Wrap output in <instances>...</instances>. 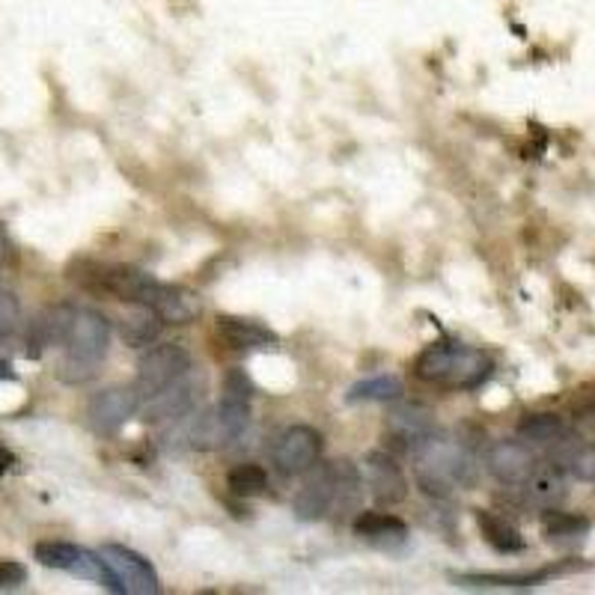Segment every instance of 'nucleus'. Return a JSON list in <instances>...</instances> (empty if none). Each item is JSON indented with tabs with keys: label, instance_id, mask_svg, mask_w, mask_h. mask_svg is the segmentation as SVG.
<instances>
[{
	"label": "nucleus",
	"instance_id": "1",
	"mask_svg": "<svg viewBox=\"0 0 595 595\" xmlns=\"http://www.w3.org/2000/svg\"><path fill=\"white\" fill-rule=\"evenodd\" d=\"M414 476L426 494L447 497L452 489H471L476 483V462L462 444L431 429L411 447Z\"/></svg>",
	"mask_w": 595,
	"mask_h": 595
},
{
	"label": "nucleus",
	"instance_id": "2",
	"mask_svg": "<svg viewBox=\"0 0 595 595\" xmlns=\"http://www.w3.org/2000/svg\"><path fill=\"white\" fill-rule=\"evenodd\" d=\"M492 355L464 343H431L414 360L417 379L450 391H476L492 379Z\"/></svg>",
	"mask_w": 595,
	"mask_h": 595
},
{
	"label": "nucleus",
	"instance_id": "3",
	"mask_svg": "<svg viewBox=\"0 0 595 595\" xmlns=\"http://www.w3.org/2000/svg\"><path fill=\"white\" fill-rule=\"evenodd\" d=\"M63 346H66V360L60 363V379L81 384L93 375L111 349V322L99 310H78Z\"/></svg>",
	"mask_w": 595,
	"mask_h": 595
},
{
	"label": "nucleus",
	"instance_id": "4",
	"mask_svg": "<svg viewBox=\"0 0 595 595\" xmlns=\"http://www.w3.org/2000/svg\"><path fill=\"white\" fill-rule=\"evenodd\" d=\"M104 563V586L113 593L125 595H155L161 593V577L155 572V565L125 545H102L99 551Z\"/></svg>",
	"mask_w": 595,
	"mask_h": 595
},
{
	"label": "nucleus",
	"instance_id": "5",
	"mask_svg": "<svg viewBox=\"0 0 595 595\" xmlns=\"http://www.w3.org/2000/svg\"><path fill=\"white\" fill-rule=\"evenodd\" d=\"M191 370V355L176 343H165V346H155L141 358L137 363V381H134V391L141 393V400H153L161 391H167L170 384L179 379H186Z\"/></svg>",
	"mask_w": 595,
	"mask_h": 595
},
{
	"label": "nucleus",
	"instance_id": "6",
	"mask_svg": "<svg viewBox=\"0 0 595 595\" xmlns=\"http://www.w3.org/2000/svg\"><path fill=\"white\" fill-rule=\"evenodd\" d=\"M322 456V435L313 426H289L271 444V464L280 476L307 473Z\"/></svg>",
	"mask_w": 595,
	"mask_h": 595
},
{
	"label": "nucleus",
	"instance_id": "7",
	"mask_svg": "<svg viewBox=\"0 0 595 595\" xmlns=\"http://www.w3.org/2000/svg\"><path fill=\"white\" fill-rule=\"evenodd\" d=\"M144 405L134 388H104L87 405V423L99 435H116Z\"/></svg>",
	"mask_w": 595,
	"mask_h": 595
},
{
	"label": "nucleus",
	"instance_id": "8",
	"mask_svg": "<svg viewBox=\"0 0 595 595\" xmlns=\"http://www.w3.org/2000/svg\"><path fill=\"white\" fill-rule=\"evenodd\" d=\"M536 468H539V459L527 441L503 438L485 450V471L501 485H524L534 476Z\"/></svg>",
	"mask_w": 595,
	"mask_h": 595
},
{
	"label": "nucleus",
	"instance_id": "9",
	"mask_svg": "<svg viewBox=\"0 0 595 595\" xmlns=\"http://www.w3.org/2000/svg\"><path fill=\"white\" fill-rule=\"evenodd\" d=\"M158 283H161V280H155L153 274H146L144 268L108 266V268H96L93 283H90V287L99 289V292H108V295H113V298H120V301H125V304H141V307H149Z\"/></svg>",
	"mask_w": 595,
	"mask_h": 595
},
{
	"label": "nucleus",
	"instance_id": "10",
	"mask_svg": "<svg viewBox=\"0 0 595 595\" xmlns=\"http://www.w3.org/2000/svg\"><path fill=\"white\" fill-rule=\"evenodd\" d=\"M337 494V462H316L307 471V480L298 489L292 509L301 521H318L330 513Z\"/></svg>",
	"mask_w": 595,
	"mask_h": 595
},
{
	"label": "nucleus",
	"instance_id": "11",
	"mask_svg": "<svg viewBox=\"0 0 595 595\" xmlns=\"http://www.w3.org/2000/svg\"><path fill=\"white\" fill-rule=\"evenodd\" d=\"M36 560L48 569H57V572H66L72 577H83V581H99L104 584L108 575H104L102 557L87 551L81 545L72 542H40L36 545Z\"/></svg>",
	"mask_w": 595,
	"mask_h": 595
},
{
	"label": "nucleus",
	"instance_id": "12",
	"mask_svg": "<svg viewBox=\"0 0 595 595\" xmlns=\"http://www.w3.org/2000/svg\"><path fill=\"white\" fill-rule=\"evenodd\" d=\"M363 473H367V485H370L372 497L381 503V506H396L408 497V480H405V471L402 464L388 456V452H367L363 459Z\"/></svg>",
	"mask_w": 595,
	"mask_h": 595
},
{
	"label": "nucleus",
	"instance_id": "13",
	"mask_svg": "<svg viewBox=\"0 0 595 595\" xmlns=\"http://www.w3.org/2000/svg\"><path fill=\"white\" fill-rule=\"evenodd\" d=\"M200 381L186 375L179 379L176 384H170L167 391H161L153 400H146V420L149 423H176L182 420L186 414H191V408L200 400Z\"/></svg>",
	"mask_w": 595,
	"mask_h": 595
},
{
	"label": "nucleus",
	"instance_id": "14",
	"mask_svg": "<svg viewBox=\"0 0 595 595\" xmlns=\"http://www.w3.org/2000/svg\"><path fill=\"white\" fill-rule=\"evenodd\" d=\"M215 334L226 349L236 351L268 349V346L278 343V334H274V330H268L266 325H259L254 318L242 316H221L215 322Z\"/></svg>",
	"mask_w": 595,
	"mask_h": 595
},
{
	"label": "nucleus",
	"instance_id": "15",
	"mask_svg": "<svg viewBox=\"0 0 595 595\" xmlns=\"http://www.w3.org/2000/svg\"><path fill=\"white\" fill-rule=\"evenodd\" d=\"M75 313H78V307H72V304H54V307L42 310L40 316L31 322V330H27V343L33 346V355L42 349H52V346H63L69 330H72Z\"/></svg>",
	"mask_w": 595,
	"mask_h": 595
},
{
	"label": "nucleus",
	"instance_id": "16",
	"mask_svg": "<svg viewBox=\"0 0 595 595\" xmlns=\"http://www.w3.org/2000/svg\"><path fill=\"white\" fill-rule=\"evenodd\" d=\"M149 307L158 313V316L165 318V322H173V325H188V322H194L200 316V298L186 287H173V283H158L155 289V298Z\"/></svg>",
	"mask_w": 595,
	"mask_h": 595
},
{
	"label": "nucleus",
	"instance_id": "17",
	"mask_svg": "<svg viewBox=\"0 0 595 595\" xmlns=\"http://www.w3.org/2000/svg\"><path fill=\"white\" fill-rule=\"evenodd\" d=\"M560 569H539V572H509V575H497V572H473V575H452L456 586H473V590H524V586H539L551 581Z\"/></svg>",
	"mask_w": 595,
	"mask_h": 595
},
{
	"label": "nucleus",
	"instance_id": "18",
	"mask_svg": "<svg viewBox=\"0 0 595 595\" xmlns=\"http://www.w3.org/2000/svg\"><path fill=\"white\" fill-rule=\"evenodd\" d=\"M384 429H388L393 441L405 444V450L411 452V447L420 441L423 435H429L435 429V423H431L429 408H423V405H402V408L388 414Z\"/></svg>",
	"mask_w": 595,
	"mask_h": 595
},
{
	"label": "nucleus",
	"instance_id": "19",
	"mask_svg": "<svg viewBox=\"0 0 595 595\" xmlns=\"http://www.w3.org/2000/svg\"><path fill=\"white\" fill-rule=\"evenodd\" d=\"M355 534L379 548H396L408 539V527L396 515L388 513H360L355 518Z\"/></svg>",
	"mask_w": 595,
	"mask_h": 595
},
{
	"label": "nucleus",
	"instance_id": "20",
	"mask_svg": "<svg viewBox=\"0 0 595 595\" xmlns=\"http://www.w3.org/2000/svg\"><path fill=\"white\" fill-rule=\"evenodd\" d=\"M473 518H476V527H480L483 539L492 545L494 551H501V554H521L524 548H527L521 530L513 521H506V518L489 513V509H476Z\"/></svg>",
	"mask_w": 595,
	"mask_h": 595
},
{
	"label": "nucleus",
	"instance_id": "21",
	"mask_svg": "<svg viewBox=\"0 0 595 595\" xmlns=\"http://www.w3.org/2000/svg\"><path fill=\"white\" fill-rule=\"evenodd\" d=\"M215 414L217 423H221V431H224V441H238L247 426H250V396L224 391V400L215 405Z\"/></svg>",
	"mask_w": 595,
	"mask_h": 595
},
{
	"label": "nucleus",
	"instance_id": "22",
	"mask_svg": "<svg viewBox=\"0 0 595 595\" xmlns=\"http://www.w3.org/2000/svg\"><path fill=\"white\" fill-rule=\"evenodd\" d=\"M165 328V318L158 316L153 307H141L123 318L120 325V334H123L125 346H134V349H144V346H153L158 334Z\"/></svg>",
	"mask_w": 595,
	"mask_h": 595
},
{
	"label": "nucleus",
	"instance_id": "23",
	"mask_svg": "<svg viewBox=\"0 0 595 595\" xmlns=\"http://www.w3.org/2000/svg\"><path fill=\"white\" fill-rule=\"evenodd\" d=\"M360 497H363V476L355 464L343 459V462H337V494H334L330 513H337L339 518L355 513L360 506Z\"/></svg>",
	"mask_w": 595,
	"mask_h": 595
},
{
	"label": "nucleus",
	"instance_id": "24",
	"mask_svg": "<svg viewBox=\"0 0 595 595\" xmlns=\"http://www.w3.org/2000/svg\"><path fill=\"white\" fill-rule=\"evenodd\" d=\"M527 497L536 503V506H545V509H551L554 503H560L565 497V480L560 468H536L534 476L527 480Z\"/></svg>",
	"mask_w": 595,
	"mask_h": 595
},
{
	"label": "nucleus",
	"instance_id": "25",
	"mask_svg": "<svg viewBox=\"0 0 595 595\" xmlns=\"http://www.w3.org/2000/svg\"><path fill=\"white\" fill-rule=\"evenodd\" d=\"M518 435H521L524 441L557 444L569 435V426H565L563 417H557V414H527V417L518 423Z\"/></svg>",
	"mask_w": 595,
	"mask_h": 595
},
{
	"label": "nucleus",
	"instance_id": "26",
	"mask_svg": "<svg viewBox=\"0 0 595 595\" xmlns=\"http://www.w3.org/2000/svg\"><path fill=\"white\" fill-rule=\"evenodd\" d=\"M402 396V381L396 375H372L351 384L346 400L349 402H396Z\"/></svg>",
	"mask_w": 595,
	"mask_h": 595
},
{
	"label": "nucleus",
	"instance_id": "27",
	"mask_svg": "<svg viewBox=\"0 0 595 595\" xmlns=\"http://www.w3.org/2000/svg\"><path fill=\"white\" fill-rule=\"evenodd\" d=\"M226 485L238 497H259V494L268 492V473L259 464H236L226 476Z\"/></svg>",
	"mask_w": 595,
	"mask_h": 595
},
{
	"label": "nucleus",
	"instance_id": "28",
	"mask_svg": "<svg viewBox=\"0 0 595 595\" xmlns=\"http://www.w3.org/2000/svg\"><path fill=\"white\" fill-rule=\"evenodd\" d=\"M542 527L551 539H575V536H584L590 530V518L575 513H560V509L551 506L542 515Z\"/></svg>",
	"mask_w": 595,
	"mask_h": 595
},
{
	"label": "nucleus",
	"instance_id": "29",
	"mask_svg": "<svg viewBox=\"0 0 595 595\" xmlns=\"http://www.w3.org/2000/svg\"><path fill=\"white\" fill-rule=\"evenodd\" d=\"M565 468L569 473L581 480V483L595 485V444H581L565 456Z\"/></svg>",
	"mask_w": 595,
	"mask_h": 595
},
{
	"label": "nucleus",
	"instance_id": "30",
	"mask_svg": "<svg viewBox=\"0 0 595 595\" xmlns=\"http://www.w3.org/2000/svg\"><path fill=\"white\" fill-rule=\"evenodd\" d=\"M21 325V304L19 298L0 289V339L12 337Z\"/></svg>",
	"mask_w": 595,
	"mask_h": 595
},
{
	"label": "nucleus",
	"instance_id": "31",
	"mask_svg": "<svg viewBox=\"0 0 595 595\" xmlns=\"http://www.w3.org/2000/svg\"><path fill=\"white\" fill-rule=\"evenodd\" d=\"M27 581V569L15 560H0V590H15Z\"/></svg>",
	"mask_w": 595,
	"mask_h": 595
},
{
	"label": "nucleus",
	"instance_id": "32",
	"mask_svg": "<svg viewBox=\"0 0 595 595\" xmlns=\"http://www.w3.org/2000/svg\"><path fill=\"white\" fill-rule=\"evenodd\" d=\"M10 462H12V456L7 450H0V471H7V468H10Z\"/></svg>",
	"mask_w": 595,
	"mask_h": 595
}]
</instances>
